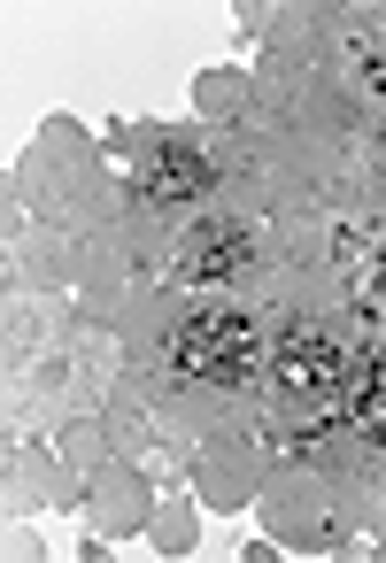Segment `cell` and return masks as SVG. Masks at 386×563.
Instances as JSON below:
<instances>
[{"label": "cell", "instance_id": "obj_1", "mask_svg": "<svg viewBox=\"0 0 386 563\" xmlns=\"http://www.w3.org/2000/svg\"><path fill=\"white\" fill-rule=\"evenodd\" d=\"M371 378H378V355L340 347V340H332L324 324H309V317H286V324L271 332V386H278V401H286L294 417H309V424H355Z\"/></svg>", "mask_w": 386, "mask_h": 563}, {"label": "cell", "instance_id": "obj_2", "mask_svg": "<svg viewBox=\"0 0 386 563\" xmlns=\"http://www.w3.org/2000/svg\"><path fill=\"white\" fill-rule=\"evenodd\" d=\"M271 332L278 324H255L240 309H201V317L170 324V371L201 378V386H255V378H271Z\"/></svg>", "mask_w": 386, "mask_h": 563}, {"label": "cell", "instance_id": "obj_3", "mask_svg": "<svg viewBox=\"0 0 386 563\" xmlns=\"http://www.w3.org/2000/svg\"><path fill=\"white\" fill-rule=\"evenodd\" d=\"M209 178H217V163H209L201 147H186V140H155V147L132 163L140 201H201Z\"/></svg>", "mask_w": 386, "mask_h": 563}, {"label": "cell", "instance_id": "obj_4", "mask_svg": "<svg viewBox=\"0 0 386 563\" xmlns=\"http://www.w3.org/2000/svg\"><path fill=\"white\" fill-rule=\"evenodd\" d=\"M247 255H255V240H247L240 224H201V232H186V247H178V278H186V286H224V278L247 271Z\"/></svg>", "mask_w": 386, "mask_h": 563}, {"label": "cell", "instance_id": "obj_5", "mask_svg": "<svg viewBox=\"0 0 386 563\" xmlns=\"http://www.w3.org/2000/svg\"><path fill=\"white\" fill-rule=\"evenodd\" d=\"M348 301L355 317H386V247H348Z\"/></svg>", "mask_w": 386, "mask_h": 563}]
</instances>
